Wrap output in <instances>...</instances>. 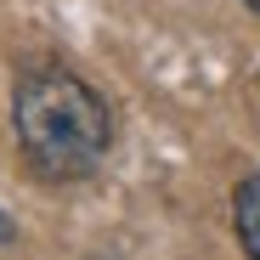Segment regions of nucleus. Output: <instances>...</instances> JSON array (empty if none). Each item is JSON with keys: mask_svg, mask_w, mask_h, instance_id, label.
Wrapping results in <instances>:
<instances>
[{"mask_svg": "<svg viewBox=\"0 0 260 260\" xmlns=\"http://www.w3.org/2000/svg\"><path fill=\"white\" fill-rule=\"evenodd\" d=\"M12 238H17V226H12V215L0 209V243H12Z\"/></svg>", "mask_w": 260, "mask_h": 260, "instance_id": "nucleus-3", "label": "nucleus"}, {"mask_svg": "<svg viewBox=\"0 0 260 260\" xmlns=\"http://www.w3.org/2000/svg\"><path fill=\"white\" fill-rule=\"evenodd\" d=\"M243 6H249V12H260V0H243Z\"/></svg>", "mask_w": 260, "mask_h": 260, "instance_id": "nucleus-4", "label": "nucleus"}, {"mask_svg": "<svg viewBox=\"0 0 260 260\" xmlns=\"http://www.w3.org/2000/svg\"><path fill=\"white\" fill-rule=\"evenodd\" d=\"M12 124H17L23 153L46 170V176H62V181L91 176L108 158V142H113L108 102L79 74H62V68L23 74L17 102H12Z\"/></svg>", "mask_w": 260, "mask_h": 260, "instance_id": "nucleus-1", "label": "nucleus"}, {"mask_svg": "<svg viewBox=\"0 0 260 260\" xmlns=\"http://www.w3.org/2000/svg\"><path fill=\"white\" fill-rule=\"evenodd\" d=\"M232 221H238V238H243L249 260H260V181H238V192H232Z\"/></svg>", "mask_w": 260, "mask_h": 260, "instance_id": "nucleus-2", "label": "nucleus"}]
</instances>
